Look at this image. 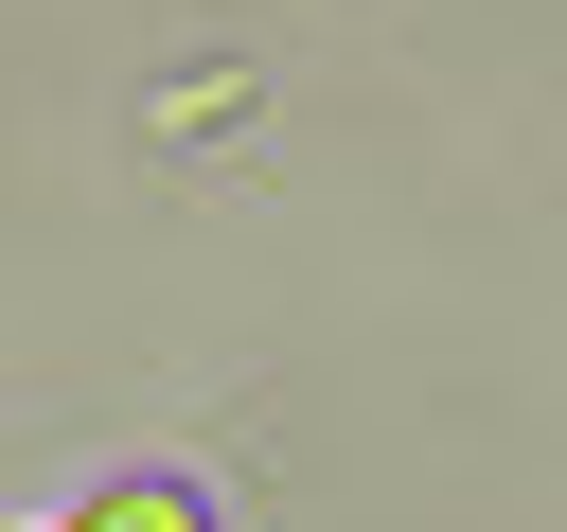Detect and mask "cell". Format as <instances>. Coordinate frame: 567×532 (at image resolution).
<instances>
[{"label": "cell", "instance_id": "obj_1", "mask_svg": "<svg viewBox=\"0 0 567 532\" xmlns=\"http://www.w3.org/2000/svg\"><path fill=\"white\" fill-rule=\"evenodd\" d=\"M71 532H213V514H195V497H177V479H106V497H89V514H71Z\"/></svg>", "mask_w": 567, "mask_h": 532}]
</instances>
